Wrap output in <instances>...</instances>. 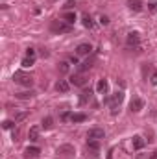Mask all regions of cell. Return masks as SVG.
Listing matches in <instances>:
<instances>
[{"label":"cell","mask_w":157,"mask_h":159,"mask_svg":"<svg viewBox=\"0 0 157 159\" xmlns=\"http://www.w3.org/2000/svg\"><path fill=\"white\" fill-rule=\"evenodd\" d=\"M50 30H52L54 34H70V32H72V24L65 22L63 19H61V20H52Z\"/></svg>","instance_id":"1"},{"label":"cell","mask_w":157,"mask_h":159,"mask_svg":"<svg viewBox=\"0 0 157 159\" xmlns=\"http://www.w3.org/2000/svg\"><path fill=\"white\" fill-rule=\"evenodd\" d=\"M13 81L19 83V85H22V87H32V85H34V78H32L30 74L22 72V70H17V72L13 74Z\"/></svg>","instance_id":"2"},{"label":"cell","mask_w":157,"mask_h":159,"mask_svg":"<svg viewBox=\"0 0 157 159\" xmlns=\"http://www.w3.org/2000/svg\"><path fill=\"white\" fill-rule=\"evenodd\" d=\"M124 102V93L122 91H117L115 94H111V98H109V107H111V113L113 115H117L118 107H120V104Z\"/></svg>","instance_id":"3"},{"label":"cell","mask_w":157,"mask_h":159,"mask_svg":"<svg viewBox=\"0 0 157 159\" xmlns=\"http://www.w3.org/2000/svg\"><path fill=\"white\" fill-rule=\"evenodd\" d=\"M105 137V131L102 129V128H91L89 131H87V139L89 141H100V139H104Z\"/></svg>","instance_id":"4"},{"label":"cell","mask_w":157,"mask_h":159,"mask_svg":"<svg viewBox=\"0 0 157 159\" xmlns=\"http://www.w3.org/2000/svg\"><path fill=\"white\" fill-rule=\"evenodd\" d=\"M126 44H128V48H137V46L141 44V35H139V32H129V34H128V39H126Z\"/></svg>","instance_id":"5"},{"label":"cell","mask_w":157,"mask_h":159,"mask_svg":"<svg viewBox=\"0 0 157 159\" xmlns=\"http://www.w3.org/2000/svg\"><path fill=\"white\" fill-rule=\"evenodd\" d=\"M70 85H76V87H85L87 85V81H89V78L83 74V72H79V74H74V76H70Z\"/></svg>","instance_id":"6"},{"label":"cell","mask_w":157,"mask_h":159,"mask_svg":"<svg viewBox=\"0 0 157 159\" xmlns=\"http://www.w3.org/2000/svg\"><path fill=\"white\" fill-rule=\"evenodd\" d=\"M87 152H89V156L92 159H98V156H100V144H98V141H89L87 143Z\"/></svg>","instance_id":"7"},{"label":"cell","mask_w":157,"mask_h":159,"mask_svg":"<svg viewBox=\"0 0 157 159\" xmlns=\"http://www.w3.org/2000/svg\"><path fill=\"white\" fill-rule=\"evenodd\" d=\"M142 107H144V100L139 98V96H133V100L129 102V109H131L133 113H139Z\"/></svg>","instance_id":"8"},{"label":"cell","mask_w":157,"mask_h":159,"mask_svg":"<svg viewBox=\"0 0 157 159\" xmlns=\"http://www.w3.org/2000/svg\"><path fill=\"white\" fill-rule=\"evenodd\" d=\"M39 154H41V150L37 146H28V148L24 150V157L26 159H37Z\"/></svg>","instance_id":"9"},{"label":"cell","mask_w":157,"mask_h":159,"mask_svg":"<svg viewBox=\"0 0 157 159\" xmlns=\"http://www.w3.org/2000/svg\"><path fill=\"white\" fill-rule=\"evenodd\" d=\"M96 91H98L100 94H107V93H109V83H107V80H98Z\"/></svg>","instance_id":"10"},{"label":"cell","mask_w":157,"mask_h":159,"mask_svg":"<svg viewBox=\"0 0 157 159\" xmlns=\"http://www.w3.org/2000/svg\"><path fill=\"white\" fill-rule=\"evenodd\" d=\"M91 50H92V46H91L89 43H81V44H78V48H76L78 56H89Z\"/></svg>","instance_id":"11"},{"label":"cell","mask_w":157,"mask_h":159,"mask_svg":"<svg viewBox=\"0 0 157 159\" xmlns=\"http://www.w3.org/2000/svg\"><path fill=\"white\" fill-rule=\"evenodd\" d=\"M28 139H30L32 143H37V141H39V126H32V128H30Z\"/></svg>","instance_id":"12"},{"label":"cell","mask_w":157,"mask_h":159,"mask_svg":"<svg viewBox=\"0 0 157 159\" xmlns=\"http://www.w3.org/2000/svg\"><path fill=\"white\" fill-rule=\"evenodd\" d=\"M56 89H57L59 93H67V91L70 89V81H67V80H59V81L56 83Z\"/></svg>","instance_id":"13"},{"label":"cell","mask_w":157,"mask_h":159,"mask_svg":"<svg viewBox=\"0 0 157 159\" xmlns=\"http://www.w3.org/2000/svg\"><path fill=\"white\" fill-rule=\"evenodd\" d=\"M144 144H146V141H144L141 135H135V137H133V148H135V150L144 148Z\"/></svg>","instance_id":"14"},{"label":"cell","mask_w":157,"mask_h":159,"mask_svg":"<svg viewBox=\"0 0 157 159\" xmlns=\"http://www.w3.org/2000/svg\"><path fill=\"white\" fill-rule=\"evenodd\" d=\"M128 6L131 11H141L142 9V0H128Z\"/></svg>","instance_id":"15"},{"label":"cell","mask_w":157,"mask_h":159,"mask_svg":"<svg viewBox=\"0 0 157 159\" xmlns=\"http://www.w3.org/2000/svg\"><path fill=\"white\" fill-rule=\"evenodd\" d=\"M91 96H92V91H91V89H83V91H81V96H79V102H81V104H87V102L91 100Z\"/></svg>","instance_id":"16"},{"label":"cell","mask_w":157,"mask_h":159,"mask_svg":"<svg viewBox=\"0 0 157 159\" xmlns=\"http://www.w3.org/2000/svg\"><path fill=\"white\" fill-rule=\"evenodd\" d=\"M65 22H69V24H74V20H76V13L74 11H67V13H63V17H61Z\"/></svg>","instance_id":"17"},{"label":"cell","mask_w":157,"mask_h":159,"mask_svg":"<svg viewBox=\"0 0 157 159\" xmlns=\"http://www.w3.org/2000/svg\"><path fill=\"white\" fill-rule=\"evenodd\" d=\"M70 120H72L74 124H76V122H85V120H87V115H85V113H72V115H70Z\"/></svg>","instance_id":"18"},{"label":"cell","mask_w":157,"mask_h":159,"mask_svg":"<svg viewBox=\"0 0 157 159\" xmlns=\"http://www.w3.org/2000/svg\"><path fill=\"white\" fill-rule=\"evenodd\" d=\"M92 63H94V57H91V59H87L85 63H81V65H79V70H81V72H85V70H89V69L92 67Z\"/></svg>","instance_id":"19"},{"label":"cell","mask_w":157,"mask_h":159,"mask_svg":"<svg viewBox=\"0 0 157 159\" xmlns=\"http://www.w3.org/2000/svg\"><path fill=\"white\" fill-rule=\"evenodd\" d=\"M34 94H35L34 91H24V93H17L15 96H17V98H20V100H28V98H32Z\"/></svg>","instance_id":"20"},{"label":"cell","mask_w":157,"mask_h":159,"mask_svg":"<svg viewBox=\"0 0 157 159\" xmlns=\"http://www.w3.org/2000/svg\"><path fill=\"white\" fill-rule=\"evenodd\" d=\"M41 126H43L44 129H50V128L54 126V120H52V117H44V119H43V122H41Z\"/></svg>","instance_id":"21"},{"label":"cell","mask_w":157,"mask_h":159,"mask_svg":"<svg viewBox=\"0 0 157 159\" xmlns=\"http://www.w3.org/2000/svg\"><path fill=\"white\" fill-rule=\"evenodd\" d=\"M20 65H22L24 69H28V67H32V65H35V57H28V56H26V57L22 59V63H20Z\"/></svg>","instance_id":"22"},{"label":"cell","mask_w":157,"mask_h":159,"mask_svg":"<svg viewBox=\"0 0 157 159\" xmlns=\"http://www.w3.org/2000/svg\"><path fill=\"white\" fill-rule=\"evenodd\" d=\"M69 69H70V63H69V61H61V63H59V72L67 74V72H69Z\"/></svg>","instance_id":"23"},{"label":"cell","mask_w":157,"mask_h":159,"mask_svg":"<svg viewBox=\"0 0 157 159\" xmlns=\"http://www.w3.org/2000/svg\"><path fill=\"white\" fill-rule=\"evenodd\" d=\"M83 26L85 28H92V19L89 15H83Z\"/></svg>","instance_id":"24"},{"label":"cell","mask_w":157,"mask_h":159,"mask_svg":"<svg viewBox=\"0 0 157 159\" xmlns=\"http://www.w3.org/2000/svg\"><path fill=\"white\" fill-rule=\"evenodd\" d=\"M150 83L152 85H157V70L155 69H152V72H150Z\"/></svg>","instance_id":"25"},{"label":"cell","mask_w":157,"mask_h":159,"mask_svg":"<svg viewBox=\"0 0 157 159\" xmlns=\"http://www.w3.org/2000/svg\"><path fill=\"white\" fill-rule=\"evenodd\" d=\"M15 124H17V122H11V120H4V122H2V128H4V129H11Z\"/></svg>","instance_id":"26"},{"label":"cell","mask_w":157,"mask_h":159,"mask_svg":"<svg viewBox=\"0 0 157 159\" xmlns=\"http://www.w3.org/2000/svg\"><path fill=\"white\" fill-rule=\"evenodd\" d=\"M148 11H150V13H155L157 11V2L155 0H152V2L148 4Z\"/></svg>","instance_id":"27"},{"label":"cell","mask_w":157,"mask_h":159,"mask_svg":"<svg viewBox=\"0 0 157 159\" xmlns=\"http://www.w3.org/2000/svg\"><path fill=\"white\" fill-rule=\"evenodd\" d=\"M28 117V111H24V113H19V115H15V122H20V120H24Z\"/></svg>","instance_id":"28"},{"label":"cell","mask_w":157,"mask_h":159,"mask_svg":"<svg viewBox=\"0 0 157 159\" xmlns=\"http://www.w3.org/2000/svg\"><path fill=\"white\" fill-rule=\"evenodd\" d=\"M100 24H104V26H107V24H109V17H105V15H102V17H100Z\"/></svg>","instance_id":"29"},{"label":"cell","mask_w":157,"mask_h":159,"mask_svg":"<svg viewBox=\"0 0 157 159\" xmlns=\"http://www.w3.org/2000/svg\"><path fill=\"white\" fill-rule=\"evenodd\" d=\"M26 56L28 57H35V48H28L26 50Z\"/></svg>","instance_id":"30"},{"label":"cell","mask_w":157,"mask_h":159,"mask_svg":"<svg viewBox=\"0 0 157 159\" xmlns=\"http://www.w3.org/2000/svg\"><path fill=\"white\" fill-rule=\"evenodd\" d=\"M74 6H76V2H74V0H69V2L65 4V7H67V9H72Z\"/></svg>","instance_id":"31"},{"label":"cell","mask_w":157,"mask_h":159,"mask_svg":"<svg viewBox=\"0 0 157 159\" xmlns=\"http://www.w3.org/2000/svg\"><path fill=\"white\" fill-rule=\"evenodd\" d=\"M70 115H72V113H63V115H61V120H70Z\"/></svg>","instance_id":"32"},{"label":"cell","mask_w":157,"mask_h":159,"mask_svg":"<svg viewBox=\"0 0 157 159\" xmlns=\"http://www.w3.org/2000/svg\"><path fill=\"white\" fill-rule=\"evenodd\" d=\"M69 61H70V63H74V65H78V57H76V56H70V57H69Z\"/></svg>","instance_id":"33"},{"label":"cell","mask_w":157,"mask_h":159,"mask_svg":"<svg viewBox=\"0 0 157 159\" xmlns=\"http://www.w3.org/2000/svg\"><path fill=\"white\" fill-rule=\"evenodd\" d=\"M11 137H13V141H19V129H13V135Z\"/></svg>","instance_id":"34"},{"label":"cell","mask_w":157,"mask_h":159,"mask_svg":"<svg viewBox=\"0 0 157 159\" xmlns=\"http://www.w3.org/2000/svg\"><path fill=\"white\" fill-rule=\"evenodd\" d=\"M150 159H157V154H152V157Z\"/></svg>","instance_id":"35"}]
</instances>
